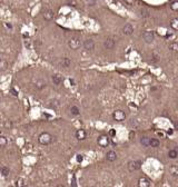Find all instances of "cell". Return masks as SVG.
Listing matches in <instances>:
<instances>
[{"label":"cell","mask_w":178,"mask_h":187,"mask_svg":"<svg viewBox=\"0 0 178 187\" xmlns=\"http://www.w3.org/2000/svg\"><path fill=\"white\" fill-rule=\"evenodd\" d=\"M38 140L41 145H49L52 141V136L49 133H42L40 134V136L38 137Z\"/></svg>","instance_id":"1"},{"label":"cell","mask_w":178,"mask_h":187,"mask_svg":"<svg viewBox=\"0 0 178 187\" xmlns=\"http://www.w3.org/2000/svg\"><path fill=\"white\" fill-rule=\"evenodd\" d=\"M80 45H81L80 39H79V38H77V37H73V38H70V39L68 40V46L70 47L71 49H74V50L78 49V48L80 47Z\"/></svg>","instance_id":"2"},{"label":"cell","mask_w":178,"mask_h":187,"mask_svg":"<svg viewBox=\"0 0 178 187\" xmlns=\"http://www.w3.org/2000/svg\"><path fill=\"white\" fill-rule=\"evenodd\" d=\"M142 39L145 40V42L151 44V42L154 41V39H155V34H154V31H151V30L145 31V32L142 34Z\"/></svg>","instance_id":"3"},{"label":"cell","mask_w":178,"mask_h":187,"mask_svg":"<svg viewBox=\"0 0 178 187\" xmlns=\"http://www.w3.org/2000/svg\"><path fill=\"white\" fill-rule=\"evenodd\" d=\"M140 165L141 163L139 160H130L127 166H128L129 172H136V170H138V169L140 168Z\"/></svg>","instance_id":"4"},{"label":"cell","mask_w":178,"mask_h":187,"mask_svg":"<svg viewBox=\"0 0 178 187\" xmlns=\"http://www.w3.org/2000/svg\"><path fill=\"white\" fill-rule=\"evenodd\" d=\"M113 117L114 119L117 120V122H122L126 118V114L122 112V110H116V112H114Z\"/></svg>","instance_id":"5"},{"label":"cell","mask_w":178,"mask_h":187,"mask_svg":"<svg viewBox=\"0 0 178 187\" xmlns=\"http://www.w3.org/2000/svg\"><path fill=\"white\" fill-rule=\"evenodd\" d=\"M97 143H98V145H99L100 147H107V146L109 145V137H108V136H105V135H101V136L98 138Z\"/></svg>","instance_id":"6"},{"label":"cell","mask_w":178,"mask_h":187,"mask_svg":"<svg viewBox=\"0 0 178 187\" xmlns=\"http://www.w3.org/2000/svg\"><path fill=\"white\" fill-rule=\"evenodd\" d=\"M84 48L87 51H91L95 48V42L93 39H87L84 41Z\"/></svg>","instance_id":"7"},{"label":"cell","mask_w":178,"mask_h":187,"mask_svg":"<svg viewBox=\"0 0 178 187\" xmlns=\"http://www.w3.org/2000/svg\"><path fill=\"white\" fill-rule=\"evenodd\" d=\"M132 32H134V27L131 26L130 24H127V25L124 26V28H122V34H124V35L130 36Z\"/></svg>","instance_id":"8"},{"label":"cell","mask_w":178,"mask_h":187,"mask_svg":"<svg viewBox=\"0 0 178 187\" xmlns=\"http://www.w3.org/2000/svg\"><path fill=\"white\" fill-rule=\"evenodd\" d=\"M86 137H87V133L85 129H78V130L76 131V138L79 140H84L86 139Z\"/></svg>","instance_id":"9"},{"label":"cell","mask_w":178,"mask_h":187,"mask_svg":"<svg viewBox=\"0 0 178 187\" xmlns=\"http://www.w3.org/2000/svg\"><path fill=\"white\" fill-rule=\"evenodd\" d=\"M138 186L139 187H149L150 186V180L146 177H141L138 180Z\"/></svg>","instance_id":"10"},{"label":"cell","mask_w":178,"mask_h":187,"mask_svg":"<svg viewBox=\"0 0 178 187\" xmlns=\"http://www.w3.org/2000/svg\"><path fill=\"white\" fill-rule=\"evenodd\" d=\"M103 47H105L106 49H113L114 47H115V40L110 39V38L106 39V40L103 41Z\"/></svg>","instance_id":"11"},{"label":"cell","mask_w":178,"mask_h":187,"mask_svg":"<svg viewBox=\"0 0 178 187\" xmlns=\"http://www.w3.org/2000/svg\"><path fill=\"white\" fill-rule=\"evenodd\" d=\"M54 16H55L54 11H52V10H50V9L46 10V11L44 12V19H45V20H47V21L52 20V19H54Z\"/></svg>","instance_id":"12"},{"label":"cell","mask_w":178,"mask_h":187,"mask_svg":"<svg viewBox=\"0 0 178 187\" xmlns=\"http://www.w3.org/2000/svg\"><path fill=\"white\" fill-rule=\"evenodd\" d=\"M106 158H107V160H108V161H114V160H116V158H117V155H116V153H115V151L110 150V151H108V153H107Z\"/></svg>","instance_id":"13"},{"label":"cell","mask_w":178,"mask_h":187,"mask_svg":"<svg viewBox=\"0 0 178 187\" xmlns=\"http://www.w3.org/2000/svg\"><path fill=\"white\" fill-rule=\"evenodd\" d=\"M52 81H54L55 85H60L64 81V78L60 75H54L52 76Z\"/></svg>","instance_id":"14"},{"label":"cell","mask_w":178,"mask_h":187,"mask_svg":"<svg viewBox=\"0 0 178 187\" xmlns=\"http://www.w3.org/2000/svg\"><path fill=\"white\" fill-rule=\"evenodd\" d=\"M169 173H170L174 177H177L178 176V166H175V165L170 166V167H169Z\"/></svg>","instance_id":"15"},{"label":"cell","mask_w":178,"mask_h":187,"mask_svg":"<svg viewBox=\"0 0 178 187\" xmlns=\"http://www.w3.org/2000/svg\"><path fill=\"white\" fill-rule=\"evenodd\" d=\"M177 156H178V150L176 149V148H175V149L169 150V151H168V157H169V158L175 159V158H177Z\"/></svg>","instance_id":"16"},{"label":"cell","mask_w":178,"mask_h":187,"mask_svg":"<svg viewBox=\"0 0 178 187\" xmlns=\"http://www.w3.org/2000/svg\"><path fill=\"white\" fill-rule=\"evenodd\" d=\"M168 48L173 51V52H178V42H170Z\"/></svg>","instance_id":"17"},{"label":"cell","mask_w":178,"mask_h":187,"mask_svg":"<svg viewBox=\"0 0 178 187\" xmlns=\"http://www.w3.org/2000/svg\"><path fill=\"white\" fill-rule=\"evenodd\" d=\"M140 144L142 146H145V147H148V146H150V138H148V137H142L140 139Z\"/></svg>","instance_id":"18"},{"label":"cell","mask_w":178,"mask_h":187,"mask_svg":"<svg viewBox=\"0 0 178 187\" xmlns=\"http://www.w3.org/2000/svg\"><path fill=\"white\" fill-rule=\"evenodd\" d=\"M170 27L174 29V30L178 31V18H174L173 20H171V22H170Z\"/></svg>","instance_id":"19"},{"label":"cell","mask_w":178,"mask_h":187,"mask_svg":"<svg viewBox=\"0 0 178 187\" xmlns=\"http://www.w3.org/2000/svg\"><path fill=\"white\" fill-rule=\"evenodd\" d=\"M9 174H10V170L8 167H6V166H2L1 167V175H2V177H7Z\"/></svg>","instance_id":"20"},{"label":"cell","mask_w":178,"mask_h":187,"mask_svg":"<svg viewBox=\"0 0 178 187\" xmlns=\"http://www.w3.org/2000/svg\"><path fill=\"white\" fill-rule=\"evenodd\" d=\"M46 81L45 80H37L36 81V87H37L38 89H42V88H45L46 87Z\"/></svg>","instance_id":"21"},{"label":"cell","mask_w":178,"mask_h":187,"mask_svg":"<svg viewBox=\"0 0 178 187\" xmlns=\"http://www.w3.org/2000/svg\"><path fill=\"white\" fill-rule=\"evenodd\" d=\"M71 64V60L69 59V58H62V60H61V65L62 67H69Z\"/></svg>","instance_id":"22"},{"label":"cell","mask_w":178,"mask_h":187,"mask_svg":"<svg viewBox=\"0 0 178 187\" xmlns=\"http://www.w3.org/2000/svg\"><path fill=\"white\" fill-rule=\"evenodd\" d=\"M159 145H160V143L158 139H156V138L150 139V146H151V147H158Z\"/></svg>","instance_id":"23"},{"label":"cell","mask_w":178,"mask_h":187,"mask_svg":"<svg viewBox=\"0 0 178 187\" xmlns=\"http://www.w3.org/2000/svg\"><path fill=\"white\" fill-rule=\"evenodd\" d=\"M7 145V138L5 136H1L0 137V147H6Z\"/></svg>","instance_id":"24"},{"label":"cell","mask_w":178,"mask_h":187,"mask_svg":"<svg viewBox=\"0 0 178 187\" xmlns=\"http://www.w3.org/2000/svg\"><path fill=\"white\" fill-rule=\"evenodd\" d=\"M140 15H141V17H144V18L149 17V11L147 9H145V8H142V9L140 10Z\"/></svg>","instance_id":"25"},{"label":"cell","mask_w":178,"mask_h":187,"mask_svg":"<svg viewBox=\"0 0 178 187\" xmlns=\"http://www.w3.org/2000/svg\"><path fill=\"white\" fill-rule=\"evenodd\" d=\"M70 112H71L73 115H79V108H78L77 106H71Z\"/></svg>","instance_id":"26"},{"label":"cell","mask_w":178,"mask_h":187,"mask_svg":"<svg viewBox=\"0 0 178 187\" xmlns=\"http://www.w3.org/2000/svg\"><path fill=\"white\" fill-rule=\"evenodd\" d=\"M170 9L173 11H178V1H174L170 5Z\"/></svg>","instance_id":"27"},{"label":"cell","mask_w":178,"mask_h":187,"mask_svg":"<svg viewBox=\"0 0 178 187\" xmlns=\"http://www.w3.org/2000/svg\"><path fill=\"white\" fill-rule=\"evenodd\" d=\"M16 186H18V187H22V186H25V180H24L22 178H19L18 180L16 182Z\"/></svg>","instance_id":"28"},{"label":"cell","mask_w":178,"mask_h":187,"mask_svg":"<svg viewBox=\"0 0 178 187\" xmlns=\"http://www.w3.org/2000/svg\"><path fill=\"white\" fill-rule=\"evenodd\" d=\"M67 5L73 6V7H76V6L78 5V2H77V0H67Z\"/></svg>","instance_id":"29"},{"label":"cell","mask_w":178,"mask_h":187,"mask_svg":"<svg viewBox=\"0 0 178 187\" xmlns=\"http://www.w3.org/2000/svg\"><path fill=\"white\" fill-rule=\"evenodd\" d=\"M0 67H1V70L5 71V70L7 69V63H6L5 60H2V61L0 63Z\"/></svg>","instance_id":"30"},{"label":"cell","mask_w":178,"mask_h":187,"mask_svg":"<svg viewBox=\"0 0 178 187\" xmlns=\"http://www.w3.org/2000/svg\"><path fill=\"white\" fill-rule=\"evenodd\" d=\"M5 127H6V128L12 127V122H10V120H6V122H5Z\"/></svg>","instance_id":"31"},{"label":"cell","mask_w":178,"mask_h":187,"mask_svg":"<svg viewBox=\"0 0 178 187\" xmlns=\"http://www.w3.org/2000/svg\"><path fill=\"white\" fill-rule=\"evenodd\" d=\"M83 159H84L83 155H77V161H78V163H81V161H83Z\"/></svg>","instance_id":"32"},{"label":"cell","mask_w":178,"mask_h":187,"mask_svg":"<svg viewBox=\"0 0 178 187\" xmlns=\"http://www.w3.org/2000/svg\"><path fill=\"white\" fill-rule=\"evenodd\" d=\"M10 91L12 93V95H13V96H18V93H17V91H16L13 88H11V89H10Z\"/></svg>","instance_id":"33"},{"label":"cell","mask_w":178,"mask_h":187,"mask_svg":"<svg viewBox=\"0 0 178 187\" xmlns=\"http://www.w3.org/2000/svg\"><path fill=\"white\" fill-rule=\"evenodd\" d=\"M109 135H110V136H115V130H110V131H109Z\"/></svg>","instance_id":"34"}]
</instances>
